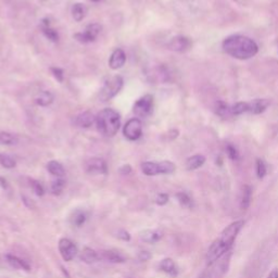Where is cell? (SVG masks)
Segmentation results:
<instances>
[{
  "label": "cell",
  "instance_id": "cell-9",
  "mask_svg": "<svg viewBox=\"0 0 278 278\" xmlns=\"http://www.w3.org/2000/svg\"><path fill=\"white\" fill-rule=\"evenodd\" d=\"M59 251L63 260L70 262L76 255L77 248L70 239L63 238L59 241Z\"/></svg>",
  "mask_w": 278,
  "mask_h": 278
},
{
  "label": "cell",
  "instance_id": "cell-43",
  "mask_svg": "<svg viewBox=\"0 0 278 278\" xmlns=\"http://www.w3.org/2000/svg\"><path fill=\"white\" fill-rule=\"evenodd\" d=\"M0 184H2V186L4 188H6V181L4 180V178H2V177H0Z\"/></svg>",
  "mask_w": 278,
  "mask_h": 278
},
{
  "label": "cell",
  "instance_id": "cell-29",
  "mask_svg": "<svg viewBox=\"0 0 278 278\" xmlns=\"http://www.w3.org/2000/svg\"><path fill=\"white\" fill-rule=\"evenodd\" d=\"M160 164V172L161 174H172L175 172V164L171 161H162L159 162Z\"/></svg>",
  "mask_w": 278,
  "mask_h": 278
},
{
  "label": "cell",
  "instance_id": "cell-7",
  "mask_svg": "<svg viewBox=\"0 0 278 278\" xmlns=\"http://www.w3.org/2000/svg\"><path fill=\"white\" fill-rule=\"evenodd\" d=\"M124 136L128 140H137L140 138L141 134H142V124L140 122V120L138 119H132L128 121V122L124 126Z\"/></svg>",
  "mask_w": 278,
  "mask_h": 278
},
{
  "label": "cell",
  "instance_id": "cell-14",
  "mask_svg": "<svg viewBox=\"0 0 278 278\" xmlns=\"http://www.w3.org/2000/svg\"><path fill=\"white\" fill-rule=\"evenodd\" d=\"M269 105L267 99H254L249 102V112L253 114H261L264 112Z\"/></svg>",
  "mask_w": 278,
  "mask_h": 278
},
{
  "label": "cell",
  "instance_id": "cell-35",
  "mask_svg": "<svg viewBox=\"0 0 278 278\" xmlns=\"http://www.w3.org/2000/svg\"><path fill=\"white\" fill-rule=\"evenodd\" d=\"M85 219H86V216H85L84 213L78 211V212H76L75 214H74V216L72 218V222L76 226H81V225H83L85 223Z\"/></svg>",
  "mask_w": 278,
  "mask_h": 278
},
{
  "label": "cell",
  "instance_id": "cell-26",
  "mask_svg": "<svg viewBox=\"0 0 278 278\" xmlns=\"http://www.w3.org/2000/svg\"><path fill=\"white\" fill-rule=\"evenodd\" d=\"M18 144V138L14 136V135L2 132L0 133V145H6V146H12Z\"/></svg>",
  "mask_w": 278,
  "mask_h": 278
},
{
  "label": "cell",
  "instance_id": "cell-15",
  "mask_svg": "<svg viewBox=\"0 0 278 278\" xmlns=\"http://www.w3.org/2000/svg\"><path fill=\"white\" fill-rule=\"evenodd\" d=\"M139 237L147 244H155L162 238V233L158 230H146L140 233Z\"/></svg>",
  "mask_w": 278,
  "mask_h": 278
},
{
  "label": "cell",
  "instance_id": "cell-23",
  "mask_svg": "<svg viewBox=\"0 0 278 278\" xmlns=\"http://www.w3.org/2000/svg\"><path fill=\"white\" fill-rule=\"evenodd\" d=\"M47 169L49 172H50L53 176L57 177H62L64 174H66V171H64V168L62 166L61 163L57 162V161H50L48 163Z\"/></svg>",
  "mask_w": 278,
  "mask_h": 278
},
{
  "label": "cell",
  "instance_id": "cell-22",
  "mask_svg": "<svg viewBox=\"0 0 278 278\" xmlns=\"http://www.w3.org/2000/svg\"><path fill=\"white\" fill-rule=\"evenodd\" d=\"M86 13H87V8L83 4L77 3L73 6L72 16L76 22H81V21L86 17Z\"/></svg>",
  "mask_w": 278,
  "mask_h": 278
},
{
  "label": "cell",
  "instance_id": "cell-11",
  "mask_svg": "<svg viewBox=\"0 0 278 278\" xmlns=\"http://www.w3.org/2000/svg\"><path fill=\"white\" fill-rule=\"evenodd\" d=\"M86 171L89 174H105L106 164L102 159L92 158L86 162Z\"/></svg>",
  "mask_w": 278,
  "mask_h": 278
},
{
  "label": "cell",
  "instance_id": "cell-45",
  "mask_svg": "<svg viewBox=\"0 0 278 278\" xmlns=\"http://www.w3.org/2000/svg\"><path fill=\"white\" fill-rule=\"evenodd\" d=\"M277 133H278V125H277Z\"/></svg>",
  "mask_w": 278,
  "mask_h": 278
},
{
  "label": "cell",
  "instance_id": "cell-17",
  "mask_svg": "<svg viewBox=\"0 0 278 278\" xmlns=\"http://www.w3.org/2000/svg\"><path fill=\"white\" fill-rule=\"evenodd\" d=\"M142 173L147 176H154L161 174L160 172V164L159 162H144L141 164Z\"/></svg>",
  "mask_w": 278,
  "mask_h": 278
},
{
  "label": "cell",
  "instance_id": "cell-1",
  "mask_svg": "<svg viewBox=\"0 0 278 278\" xmlns=\"http://www.w3.org/2000/svg\"><path fill=\"white\" fill-rule=\"evenodd\" d=\"M244 225L245 220H235V222L228 225L225 230L219 234V236L212 242L208 252H206L205 260L206 263H208V265L212 264V263H214L220 258H223L226 253L232 251V248Z\"/></svg>",
  "mask_w": 278,
  "mask_h": 278
},
{
  "label": "cell",
  "instance_id": "cell-21",
  "mask_svg": "<svg viewBox=\"0 0 278 278\" xmlns=\"http://www.w3.org/2000/svg\"><path fill=\"white\" fill-rule=\"evenodd\" d=\"M6 258H7V261H8L9 264H10L11 266H13L14 268L30 270V265H28L25 261L19 259L18 256H16V255H11V254H8V255L6 256Z\"/></svg>",
  "mask_w": 278,
  "mask_h": 278
},
{
  "label": "cell",
  "instance_id": "cell-18",
  "mask_svg": "<svg viewBox=\"0 0 278 278\" xmlns=\"http://www.w3.org/2000/svg\"><path fill=\"white\" fill-rule=\"evenodd\" d=\"M251 200H252V188L249 186V185H246V186H244V188H242L240 208L242 210L249 209V206L251 204Z\"/></svg>",
  "mask_w": 278,
  "mask_h": 278
},
{
  "label": "cell",
  "instance_id": "cell-10",
  "mask_svg": "<svg viewBox=\"0 0 278 278\" xmlns=\"http://www.w3.org/2000/svg\"><path fill=\"white\" fill-rule=\"evenodd\" d=\"M192 46V42L188 37L185 36H176L170 40L168 44V48L170 50L176 52H185L190 49Z\"/></svg>",
  "mask_w": 278,
  "mask_h": 278
},
{
  "label": "cell",
  "instance_id": "cell-19",
  "mask_svg": "<svg viewBox=\"0 0 278 278\" xmlns=\"http://www.w3.org/2000/svg\"><path fill=\"white\" fill-rule=\"evenodd\" d=\"M160 268L163 270V272L171 276H176L178 273L175 262L172 259H169V258L162 260V262L160 263Z\"/></svg>",
  "mask_w": 278,
  "mask_h": 278
},
{
  "label": "cell",
  "instance_id": "cell-36",
  "mask_svg": "<svg viewBox=\"0 0 278 278\" xmlns=\"http://www.w3.org/2000/svg\"><path fill=\"white\" fill-rule=\"evenodd\" d=\"M32 186H33V189L35 191V194H36L37 196L41 197L42 195H44V188H42V186H41V185L38 182L33 181L32 182Z\"/></svg>",
  "mask_w": 278,
  "mask_h": 278
},
{
  "label": "cell",
  "instance_id": "cell-34",
  "mask_svg": "<svg viewBox=\"0 0 278 278\" xmlns=\"http://www.w3.org/2000/svg\"><path fill=\"white\" fill-rule=\"evenodd\" d=\"M44 34L46 35V37L50 39L51 41H58L59 39V35L58 33H57L54 30H52V28L50 27H44Z\"/></svg>",
  "mask_w": 278,
  "mask_h": 278
},
{
  "label": "cell",
  "instance_id": "cell-24",
  "mask_svg": "<svg viewBox=\"0 0 278 278\" xmlns=\"http://www.w3.org/2000/svg\"><path fill=\"white\" fill-rule=\"evenodd\" d=\"M53 101V95L50 91H42L36 97V103L41 106H47Z\"/></svg>",
  "mask_w": 278,
  "mask_h": 278
},
{
  "label": "cell",
  "instance_id": "cell-31",
  "mask_svg": "<svg viewBox=\"0 0 278 278\" xmlns=\"http://www.w3.org/2000/svg\"><path fill=\"white\" fill-rule=\"evenodd\" d=\"M0 164L6 169H13L17 165V163H16V160L12 159L10 155L0 154Z\"/></svg>",
  "mask_w": 278,
  "mask_h": 278
},
{
  "label": "cell",
  "instance_id": "cell-39",
  "mask_svg": "<svg viewBox=\"0 0 278 278\" xmlns=\"http://www.w3.org/2000/svg\"><path fill=\"white\" fill-rule=\"evenodd\" d=\"M118 237H119L120 239L124 240V241H128V240L131 239L130 234H128L126 231H120V232L118 233Z\"/></svg>",
  "mask_w": 278,
  "mask_h": 278
},
{
  "label": "cell",
  "instance_id": "cell-37",
  "mask_svg": "<svg viewBox=\"0 0 278 278\" xmlns=\"http://www.w3.org/2000/svg\"><path fill=\"white\" fill-rule=\"evenodd\" d=\"M168 201H169V196L166 194H159L156 196L155 202L158 205H164L168 203Z\"/></svg>",
  "mask_w": 278,
  "mask_h": 278
},
{
  "label": "cell",
  "instance_id": "cell-20",
  "mask_svg": "<svg viewBox=\"0 0 278 278\" xmlns=\"http://www.w3.org/2000/svg\"><path fill=\"white\" fill-rule=\"evenodd\" d=\"M101 258L106 260V261H109V262H112V263H123V262H125V258L122 254L119 253L118 251H113V250L102 251Z\"/></svg>",
  "mask_w": 278,
  "mask_h": 278
},
{
  "label": "cell",
  "instance_id": "cell-27",
  "mask_svg": "<svg viewBox=\"0 0 278 278\" xmlns=\"http://www.w3.org/2000/svg\"><path fill=\"white\" fill-rule=\"evenodd\" d=\"M246 112H249V102L246 101L235 103L231 108V114H233V116H240V114Z\"/></svg>",
  "mask_w": 278,
  "mask_h": 278
},
{
  "label": "cell",
  "instance_id": "cell-12",
  "mask_svg": "<svg viewBox=\"0 0 278 278\" xmlns=\"http://www.w3.org/2000/svg\"><path fill=\"white\" fill-rule=\"evenodd\" d=\"M126 61V55L122 49H117L114 50L113 53L110 57V61H109V67L112 70H119L122 68Z\"/></svg>",
  "mask_w": 278,
  "mask_h": 278
},
{
  "label": "cell",
  "instance_id": "cell-41",
  "mask_svg": "<svg viewBox=\"0 0 278 278\" xmlns=\"http://www.w3.org/2000/svg\"><path fill=\"white\" fill-rule=\"evenodd\" d=\"M132 171V168L130 165H124L120 169V172L122 174H130Z\"/></svg>",
  "mask_w": 278,
  "mask_h": 278
},
{
  "label": "cell",
  "instance_id": "cell-2",
  "mask_svg": "<svg viewBox=\"0 0 278 278\" xmlns=\"http://www.w3.org/2000/svg\"><path fill=\"white\" fill-rule=\"evenodd\" d=\"M224 51L238 60L251 59L259 52V46L250 37L244 35H233L223 41Z\"/></svg>",
  "mask_w": 278,
  "mask_h": 278
},
{
  "label": "cell",
  "instance_id": "cell-8",
  "mask_svg": "<svg viewBox=\"0 0 278 278\" xmlns=\"http://www.w3.org/2000/svg\"><path fill=\"white\" fill-rule=\"evenodd\" d=\"M101 32V26L95 23V24H90L86 27V31L84 33H77L74 35V37L80 41L83 42V44H86V42L94 41L99 34Z\"/></svg>",
  "mask_w": 278,
  "mask_h": 278
},
{
  "label": "cell",
  "instance_id": "cell-25",
  "mask_svg": "<svg viewBox=\"0 0 278 278\" xmlns=\"http://www.w3.org/2000/svg\"><path fill=\"white\" fill-rule=\"evenodd\" d=\"M98 254L95 250H92L91 248H85L82 254H81V259L85 262V263H88V264H90V263H94L98 260Z\"/></svg>",
  "mask_w": 278,
  "mask_h": 278
},
{
  "label": "cell",
  "instance_id": "cell-32",
  "mask_svg": "<svg viewBox=\"0 0 278 278\" xmlns=\"http://www.w3.org/2000/svg\"><path fill=\"white\" fill-rule=\"evenodd\" d=\"M64 186H66V182H64L62 178H59V180H57L52 183L51 185V191L53 195H60Z\"/></svg>",
  "mask_w": 278,
  "mask_h": 278
},
{
  "label": "cell",
  "instance_id": "cell-5",
  "mask_svg": "<svg viewBox=\"0 0 278 278\" xmlns=\"http://www.w3.org/2000/svg\"><path fill=\"white\" fill-rule=\"evenodd\" d=\"M123 87V78L121 76H113L109 78L103 85V87L99 94V99L105 102L110 100L113 97H116Z\"/></svg>",
  "mask_w": 278,
  "mask_h": 278
},
{
  "label": "cell",
  "instance_id": "cell-4",
  "mask_svg": "<svg viewBox=\"0 0 278 278\" xmlns=\"http://www.w3.org/2000/svg\"><path fill=\"white\" fill-rule=\"evenodd\" d=\"M232 255L233 252L230 251L223 258L212 263V264H209L199 278H224L228 272V268H230Z\"/></svg>",
  "mask_w": 278,
  "mask_h": 278
},
{
  "label": "cell",
  "instance_id": "cell-44",
  "mask_svg": "<svg viewBox=\"0 0 278 278\" xmlns=\"http://www.w3.org/2000/svg\"><path fill=\"white\" fill-rule=\"evenodd\" d=\"M91 2H94V3H98V2H100V0H91Z\"/></svg>",
  "mask_w": 278,
  "mask_h": 278
},
{
  "label": "cell",
  "instance_id": "cell-30",
  "mask_svg": "<svg viewBox=\"0 0 278 278\" xmlns=\"http://www.w3.org/2000/svg\"><path fill=\"white\" fill-rule=\"evenodd\" d=\"M178 201H180V203L185 206V208H192L194 206V202H192V199L186 194V192H180V194L176 195Z\"/></svg>",
  "mask_w": 278,
  "mask_h": 278
},
{
  "label": "cell",
  "instance_id": "cell-13",
  "mask_svg": "<svg viewBox=\"0 0 278 278\" xmlns=\"http://www.w3.org/2000/svg\"><path fill=\"white\" fill-rule=\"evenodd\" d=\"M95 122H96V118L94 117V114L88 112V111L81 113L80 116H77L75 118V121H74L76 126L83 127V128H87L94 124Z\"/></svg>",
  "mask_w": 278,
  "mask_h": 278
},
{
  "label": "cell",
  "instance_id": "cell-16",
  "mask_svg": "<svg viewBox=\"0 0 278 278\" xmlns=\"http://www.w3.org/2000/svg\"><path fill=\"white\" fill-rule=\"evenodd\" d=\"M205 162V158L202 154H195L190 156L186 161V169L188 171H195L199 168H201Z\"/></svg>",
  "mask_w": 278,
  "mask_h": 278
},
{
  "label": "cell",
  "instance_id": "cell-6",
  "mask_svg": "<svg viewBox=\"0 0 278 278\" xmlns=\"http://www.w3.org/2000/svg\"><path fill=\"white\" fill-rule=\"evenodd\" d=\"M153 110V97L151 95H146L135 102L133 106V112L138 118H147L150 116Z\"/></svg>",
  "mask_w": 278,
  "mask_h": 278
},
{
  "label": "cell",
  "instance_id": "cell-40",
  "mask_svg": "<svg viewBox=\"0 0 278 278\" xmlns=\"http://www.w3.org/2000/svg\"><path fill=\"white\" fill-rule=\"evenodd\" d=\"M138 258L140 261H148L149 259L151 258V254L149 253L148 251H141L139 254H138Z\"/></svg>",
  "mask_w": 278,
  "mask_h": 278
},
{
  "label": "cell",
  "instance_id": "cell-38",
  "mask_svg": "<svg viewBox=\"0 0 278 278\" xmlns=\"http://www.w3.org/2000/svg\"><path fill=\"white\" fill-rule=\"evenodd\" d=\"M51 72L53 74V76L57 78V81H59L60 83L63 82V71L59 68H51Z\"/></svg>",
  "mask_w": 278,
  "mask_h": 278
},
{
  "label": "cell",
  "instance_id": "cell-3",
  "mask_svg": "<svg viewBox=\"0 0 278 278\" xmlns=\"http://www.w3.org/2000/svg\"><path fill=\"white\" fill-rule=\"evenodd\" d=\"M98 131L103 136L113 137L120 128V116L117 111L112 109H104L96 118Z\"/></svg>",
  "mask_w": 278,
  "mask_h": 278
},
{
  "label": "cell",
  "instance_id": "cell-42",
  "mask_svg": "<svg viewBox=\"0 0 278 278\" xmlns=\"http://www.w3.org/2000/svg\"><path fill=\"white\" fill-rule=\"evenodd\" d=\"M266 278H278V269L274 268L272 272L268 274V276Z\"/></svg>",
  "mask_w": 278,
  "mask_h": 278
},
{
  "label": "cell",
  "instance_id": "cell-33",
  "mask_svg": "<svg viewBox=\"0 0 278 278\" xmlns=\"http://www.w3.org/2000/svg\"><path fill=\"white\" fill-rule=\"evenodd\" d=\"M227 155L228 158L233 161H237L239 159V152L236 148H235L233 145H228L226 148Z\"/></svg>",
  "mask_w": 278,
  "mask_h": 278
},
{
  "label": "cell",
  "instance_id": "cell-28",
  "mask_svg": "<svg viewBox=\"0 0 278 278\" xmlns=\"http://www.w3.org/2000/svg\"><path fill=\"white\" fill-rule=\"evenodd\" d=\"M255 171H256V176H258L260 180L262 178H264L266 173H267V168L265 162L263 161L262 159H258L255 163Z\"/></svg>",
  "mask_w": 278,
  "mask_h": 278
}]
</instances>
